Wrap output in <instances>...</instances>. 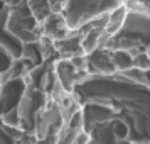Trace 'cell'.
Here are the masks:
<instances>
[{
	"label": "cell",
	"instance_id": "2",
	"mask_svg": "<svg viewBox=\"0 0 150 144\" xmlns=\"http://www.w3.org/2000/svg\"><path fill=\"white\" fill-rule=\"evenodd\" d=\"M120 5H123L122 0H66L61 14L69 31H78L84 24L110 14Z\"/></svg>",
	"mask_w": 150,
	"mask_h": 144
},
{
	"label": "cell",
	"instance_id": "1",
	"mask_svg": "<svg viewBox=\"0 0 150 144\" xmlns=\"http://www.w3.org/2000/svg\"><path fill=\"white\" fill-rule=\"evenodd\" d=\"M41 37V22L27 0H0V88L37 68L34 59Z\"/></svg>",
	"mask_w": 150,
	"mask_h": 144
},
{
	"label": "cell",
	"instance_id": "4",
	"mask_svg": "<svg viewBox=\"0 0 150 144\" xmlns=\"http://www.w3.org/2000/svg\"><path fill=\"white\" fill-rule=\"evenodd\" d=\"M133 68L140 69V71H149L150 69V56L142 51V53H138L137 56H133Z\"/></svg>",
	"mask_w": 150,
	"mask_h": 144
},
{
	"label": "cell",
	"instance_id": "3",
	"mask_svg": "<svg viewBox=\"0 0 150 144\" xmlns=\"http://www.w3.org/2000/svg\"><path fill=\"white\" fill-rule=\"evenodd\" d=\"M111 63L115 66V71H127L133 68V54L125 49H113L110 51Z\"/></svg>",
	"mask_w": 150,
	"mask_h": 144
}]
</instances>
